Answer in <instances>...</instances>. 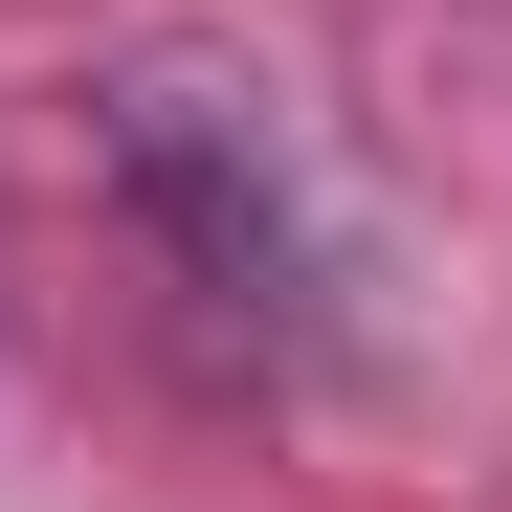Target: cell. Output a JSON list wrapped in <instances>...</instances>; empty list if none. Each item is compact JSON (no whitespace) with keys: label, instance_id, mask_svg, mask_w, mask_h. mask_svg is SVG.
Instances as JSON below:
<instances>
[{"label":"cell","instance_id":"1","mask_svg":"<svg viewBox=\"0 0 512 512\" xmlns=\"http://www.w3.org/2000/svg\"><path fill=\"white\" fill-rule=\"evenodd\" d=\"M112 179L156 201V245H179L223 312H290V201H268V156H245L201 90H112Z\"/></svg>","mask_w":512,"mask_h":512}]
</instances>
